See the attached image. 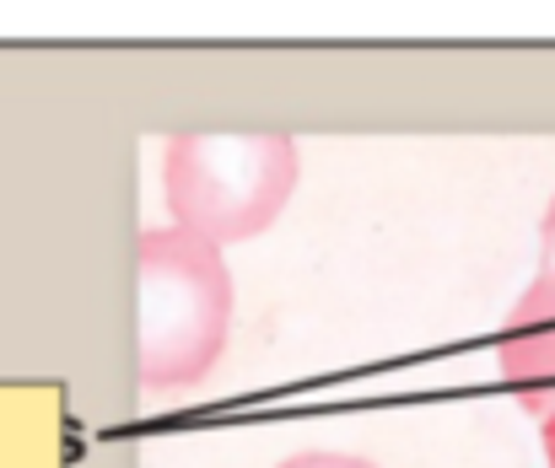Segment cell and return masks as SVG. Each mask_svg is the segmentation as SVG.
<instances>
[{
  "instance_id": "obj_5",
  "label": "cell",
  "mask_w": 555,
  "mask_h": 468,
  "mask_svg": "<svg viewBox=\"0 0 555 468\" xmlns=\"http://www.w3.org/2000/svg\"><path fill=\"white\" fill-rule=\"evenodd\" d=\"M540 275H555V199H551V210H545V221H540Z\"/></svg>"
},
{
  "instance_id": "obj_2",
  "label": "cell",
  "mask_w": 555,
  "mask_h": 468,
  "mask_svg": "<svg viewBox=\"0 0 555 468\" xmlns=\"http://www.w3.org/2000/svg\"><path fill=\"white\" fill-rule=\"evenodd\" d=\"M302 156L281 130H184L163 146V194L173 226L205 243L270 232L297 188Z\"/></svg>"
},
{
  "instance_id": "obj_1",
  "label": "cell",
  "mask_w": 555,
  "mask_h": 468,
  "mask_svg": "<svg viewBox=\"0 0 555 468\" xmlns=\"http://www.w3.org/2000/svg\"><path fill=\"white\" fill-rule=\"evenodd\" d=\"M232 328V270L221 248L184 226H152L135 243V377L146 393L199 388Z\"/></svg>"
},
{
  "instance_id": "obj_4",
  "label": "cell",
  "mask_w": 555,
  "mask_h": 468,
  "mask_svg": "<svg viewBox=\"0 0 555 468\" xmlns=\"http://www.w3.org/2000/svg\"><path fill=\"white\" fill-rule=\"evenodd\" d=\"M275 468H377L367 458H357V453H292L286 464Z\"/></svg>"
},
{
  "instance_id": "obj_6",
  "label": "cell",
  "mask_w": 555,
  "mask_h": 468,
  "mask_svg": "<svg viewBox=\"0 0 555 468\" xmlns=\"http://www.w3.org/2000/svg\"><path fill=\"white\" fill-rule=\"evenodd\" d=\"M540 426H545V464L555 468V415L551 420H540Z\"/></svg>"
},
{
  "instance_id": "obj_3",
  "label": "cell",
  "mask_w": 555,
  "mask_h": 468,
  "mask_svg": "<svg viewBox=\"0 0 555 468\" xmlns=\"http://www.w3.org/2000/svg\"><path fill=\"white\" fill-rule=\"evenodd\" d=\"M502 382L513 388V399L534 415L551 420L555 415V275H540L518 308L502 323Z\"/></svg>"
}]
</instances>
